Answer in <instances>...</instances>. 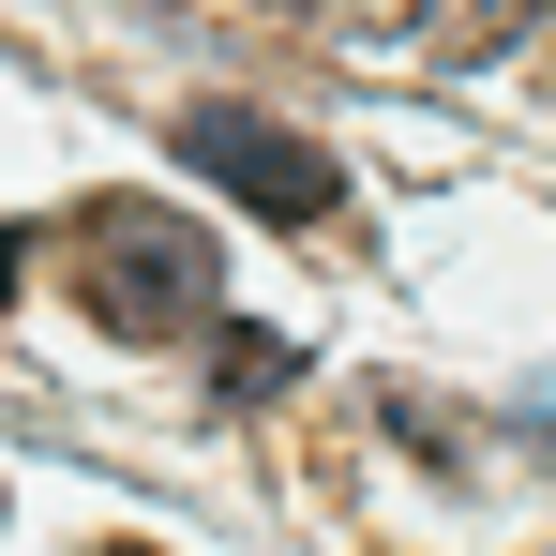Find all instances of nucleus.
Instances as JSON below:
<instances>
[{
	"instance_id": "1",
	"label": "nucleus",
	"mask_w": 556,
	"mask_h": 556,
	"mask_svg": "<svg viewBox=\"0 0 556 556\" xmlns=\"http://www.w3.org/2000/svg\"><path fill=\"white\" fill-rule=\"evenodd\" d=\"M76 301H91V331H121V346H166V331H211L226 316V256H211L195 211L105 195L91 226H76Z\"/></svg>"
},
{
	"instance_id": "2",
	"label": "nucleus",
	"mask_w": 556,
	"mask_h": 556,
	"mask_svg": "<svg viewBox=\"0 0 556 556\" xmlns=\"http://www.w3.org/2000/svg\"><path fill=\"white\" fill-rule=\"evenodd\" d=\"M181 166L226 181L241 211H271V226H331V211H346V166H331L301 121H256V105H181Z\"/></svg>"
},
{
	"instance_id": "3",
	"label": "nucleus",
	"mask_w": 556,
	"mask_h": 556,
	"mask_svg": "<svg viewBox=\"0 0 556 556\" xmlns=\"http://www.w3.org/2000/svg\"><path fill=\"white\" fill-rule=\"evenodd\" d=\"M406 30H421L437 61H496V46L542 30V0H406Z\"/></svg>"
},
{
	"instance_id": "4",
	"label": "nucleus",
	"mask_w": 556,
	"mask_h": 556,
	"mask_svg": "<svg viewBox=\"0 0 556 556\" xmlns=\"http://www.w3.org/2000/svg\"><path fill=\"white\" fill-rule=\"evenodd\" d=\"M286 376H301V346H286V331H241V316H226V346H211V391H241V406H271Z\"/></svg>"
},
{
	"instance_id": "5",
	"label": "nucleus",
	"mask_w": 556,
	"mask_h": 556,
	"mask_svg": "<svg viewBox=\"0 0 556 556\" xmlns=\"http://www.w3.org/2000/svg\"><path fill=\"white\" fill-rule=\"evenodd\" d=\"M527 421H542V437H556V376H542V391H527Z\"/></svg>"
},
{
	"instance_id": "6",
	"label": "nucleus",
	"mask_w": 556,
	"mask_h": 556,
	"mask_svg": "<svg viewBox=\"0 0 556 556\" xmlns=\"http://www.w3.org/2000/svg\"><path fill=\"white\" fill-rule=\"evenodd\" d=\"M15 271H30V256H15V241H0V301H15Z\"/></svg>"
},
{
	"instance_id": "7",
	"label": "nucleus",
	"mask_w": 556,
	"mask_h": 556,
	"mask_svg": "<svg viewBox=\"0 0 556 556\" xmlns=\"http://www.w3.org/2000/svg\"><path fill=\"white\" fill-rule=\"evenodd\" d=\"M121 556H136V542H121Z\"/></svg>"
},
{
	"instance_id": "8",
	"label": "nucleus",
	"mask_w": 556,
	"mask_h": 556,
	"mask_svg": "<svg viewBox=\"0 0 556 556\" xmlns=\"http://www.w3.org/2000/svg\"><path fill=\"white\" fill-rule=\"evenodd\" d=\"M542 15H556V0H542Z\"/></svg>"
}]
</instances>
